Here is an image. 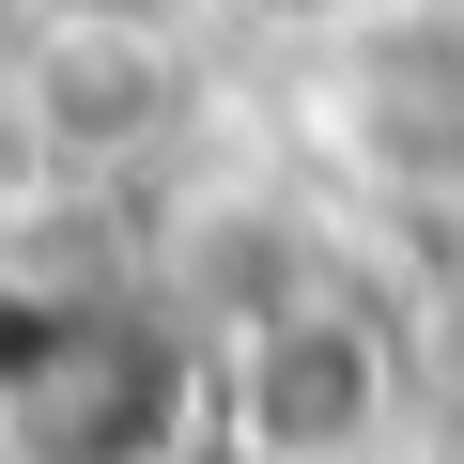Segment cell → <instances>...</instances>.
I'll return each mask as SVG.
<instances>
[{
  "label": "cell",
  "mask_w": 464,
  "mask_h": 464,
  "mask_svg": "<svg viewBox=\"0 0 464 464\" xmlns=\"http://www.w3.org/2000/svg\"><path fill=\"white\" fill-rule=\"evenodd\" d=\"M201 433L232 464H372L402 433V341L356 279H279L217 310L201 341Z\"/></svg>",
  "instance_id": "1"
},
{
  "label": "cell",
  "mask_w": 464,
  "mask_h": 464,
  "mask_svg": "<svg viewBox=\"0 0 464 464\" xmlns=\"http://www.w3.org/2000/svg\"><path fill=\"white\" fill-rule=\"evenodd\" d=\"M310 140L387 201H464V0H341L310 47Z\"/></svg>",
  "instance_id": "2"
},
{
  "label": "cell",
  "mask_w": 464,
  "mask_h": 464,
  "mask_svg": "<svg viewBox=\"0 0 464 464\" xmlns=\"http://www.w3.org/2000/svg\"><path fill=\"white\" fill-rule=\"evenodd\" d=\"M16 124L63 170H124L186 124V32L170 16H109V0H47V32L16 47Z\"/></svg>",
  "instance_id": "3"
}]
</instances>
